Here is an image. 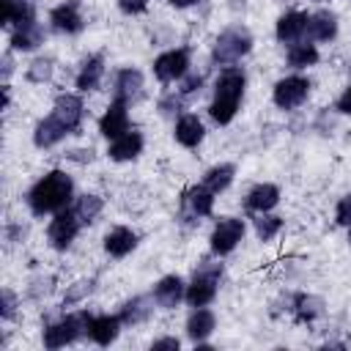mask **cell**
Here are the masks:
<instances>
[{
    "instance_id": "cell-1",
    "label": "cell",
    "mask_w": 351,
    "mask_h": 351,
    "mask_svg": "<svg viewBox=\"0 0 351 351\" xmlns=\"http://www.w3.org/2000/svg\"><path fill=\"white\" fill-rule=\"evenodd\" d=\"M25 200L36 217L58 214L74 203V181L66 170H49L27 189Z\"/></svg>"
},
{
    "instance_id": "cell-2",
    "label": "cell",
    "mask_w": 351,
    "mask_h": 351,
    "mask_svg": "<svg viewBox=\"0 0 351 351\" xmlns=\"http://www.w3.org/2000/svg\"><path fill=\"white\" fill-rule=\"evenodd\" d=\"M244 88H247V74L239 66H225L214 82V96L208 104V118L217 126H228L244 99Z\"/></svg>"
},
{
    "instance_id": "cell-3",
    "label": "cell",
    "mask_w": 351,
    "mask_h": 351,
    "mask_svg": "<svg viewBox=\"0 0 351 351\" xmlns=\"http://www.w3.org/2000/svg\"><path fill=\"white\" fill-rule=\"evenodd\" d=\"M219 280H222V263L219 261H211V258H203L195 266L192 280L186 285V296H184L186 304L189 307H208L217 299Z\"/></svg>"
},
{
    "instance_id": "cell-4",
    "label": "cell",
    "mask_w": 351,
    "mask_h": 351,
    "mask_svg": "<svg viewBox=\"0 0 351 351\" xmlns=\"http://www.w3.org/2000/svg\"><path fill=\"white\" fill-rule=\"evenodd\" d=\"M252 49V33L244 25H230L225 27L214 44H211V60L217 66H236L241 58H247Z\"/></svg>"
},
{
    "instance_id": "cell-5",
    "label": "cell",
    "mask_w": 351,
    "mask_h": 351,
    "mask_svg": "<svg viewBox=\"0 0 351 351\" xmlns=\"http://www.w3.org/2000/svg\"><path fill=\"white\" fill-rule=\"evenodd\" d=\"M88 321H90V313L77 310V313H66L63 318L47 324L44 326V335H41L44 348L55 351V348H63V346L77 343L80 337H88Z\"/></svg>"
},
{
    "instance_id": "cell-6",
    "label": "cell",
    "mask_w": 351,
    "mask_h": 351,
    "mask_svg": "<svg viewBox=\"0 0 351 351\" xmlns=\"http://www.w3.org/2000/svg\"><path fill=\"white\" fill-rule=\"evenodd\" d=\"M244 230H247L244 219H239V217H219V219L214 222V228H211V236H208L211 255H214V258L230 255V252L241 244Z\"/></svg>"
},
{
    "instance_id": "cell-7",
    "label": "cell",
    "mask_w": 351,
    "mask_h": 351,
    "mask_svg": "<svg viewBox=\"0 0 351 351\" xmlns=\"http://www.w3.org/2000/svg\"><path fill=\"white\" fill-rule=\"evenodd\" d=\"M307 96H310V80L302 77V74L280 77V80L274 82V88H271V101H274V107H277V110H285V112L302 107V104L307 101Z\"/></svg>"
},
{
    "instance_id": "cell-8",
    "label": "cell",
    "mask_w": 351,
    "mask_h": 351,
    "mask_svg": "<svg viewBox=\"0 0 351 351\" xmlns=\"http://www.w3.org/2000/svg\"><path fill=\"white\" fill-rule=\"evenodd\" d=\"M80 228H82V222L77 219V214H74L71 206L63 208V211H58V214H52V219L47 225V241H49V247L58 250V252H66L74 244Z\"/></svg>"
},
{
    "instance_id": "cell-9",
    "label": "cell",
    "mask_w": 351,
    "mask_h": 351,
    "mask_svg": "<svg viewBox=\"0 0 351 351\" xmlns=\"http://www.w3.org/2000/svg\"><path fill=\"white\" fill-rule=\"evenodd\" d=\"M186 71H189V49H186V47L167 49V52H162V55L154 60V77H156L159 82H165V85L181 82Z\"/></svg>"
},
{
    "instance_id": "cell-10",
    "label": "cell",
    "mask_w": 351,
    "mask_h": 351,
    "mask_svg": "<svg viewBox=\"0 0 351 351\" xmlns=\"http://www.w3.org/2000/svg\"><path fill=\"white\" fill-rule=\"evenodd\" d=\"M52 115L69 129V134H80L85 121V104L77 93H58L52 101Z\"/></svg>"
},
{
    "instance_id": "cell-11",
    "label": "cell",
    "mask_w": 351,
    "mask_h": 351,
    "mask_svg": "<svg viewBox=\"0 0 351 351\" xmlns=\"http://www.w3.org/2000/svg\"><path fill=\"white\" fill-rule=\"evenodd\" d=\"M49 25H52V30L66 33V36L82 33L85 16H82V11H80V0H63L60 5H55V8L49 11Z\"/></svg>"
},
{
    "instance_id": "cell-12",
    "label": "cell",
    "mask_w": 351,
    "mask_h": 351,
    "mask_svg": "<svg viewBox=\"0 0 351 351\" xmlns=\"http://www.w3.org/2000/svg\"><path fill=\"white\" fill-rule=\"evenodd\" d=\"M129 129H132L129 126V104L121 101V99H112L110 107L99 118V134L107 137V140H115Z\"/></svg>"
},
{
    "instance_id": "cell-13",
    "label": "cell",
    "mask_w": 351,
    "mask_h": 351,
    "mask_svg": "<svg viewBox=\"0 0 351 351\" xmlns=\"http://www.w3.org/2000/svg\"><path fill=\"white\" fill-rule=\"evenodd\" d=\"M143 88H145L143 71L134 69V66H123V69L115 74V80H112V96L121 99V101H126V104L137 101V99L143 96Z\"/></svg>"
},
{
    "instance_id": "cell-14",
    "label": "cell",
    "mask_w": 351,
    "mask_h": 351,
    "mask_svg": "<svg viewBox=\"0 0 351 351\" xmlns=\"http://www.w3.org/2000/svg\"><path fill=\"white\" fill-rule=\"evenodd\" d=\"M156 307L162 310H176L181 304V299L186 296V282L178 274H165L162 280H156L154 291H151Z\"/></svg>"
},
{
    "instance_id": "cell-15",
    "label": "cell",
    "mask_w": 351,
    "mask_h": 351,
    "mask_svg": "<svg viewBox=\"0 0 351 351\" xmlns=\"http://www.w3.org/2000/svg\"><path fill=\"white\" fill-rule=\"evenodd\" d=\"M307 19L310 14L307 11H285L277 25H274V36L280 44H296L307 36Z\"/></svg>"
},
{
    "instance_id": "cell-16",
    "label": "cell",
    "mask_w": 351,
    "mask_h": 351,
    "mask_svg": "<svg viewBox=\"0 0 351 351\" xmlns=\"http://www.w3.org/2000/svg\"><path fill=\"white\" fill-rule=\"evenodd\" d=\"M121 326H123V321H121L118 313L115 315H110V313L90 315V321H88V340L96 343V346H110V343L118 340Z\"/></svg>"
},
{
    "instance_id": "cell-17",
    "label": "cell",
    "mask_w": 351,
    "mask_h": 351,
    "mask_svg": "<svg viewBox=\"0 0 351 351\" xmlns=\"http://www.w3.org/2000/svg\"><path fill=\"white\" fill-rule=\"evenodd\" d=\"M143 145H145L143 132L129 129V132H123L121 137L110 140V145H107V156H110L112 162H132V159H137V156L143 154Z\"/></svg>"
},
{
    "instance_id": "cell-18",
    "label": "cell",
    "mask_w": 351,
    "mask_h": 351,
    "mask_svg": "<svg viewBox=\"0 0 351 351\" xmlns=\"http://www.w3.org/2000/svg\"><path fill=\"white\" fill-rule=\"evenodd\" d=\"M181 206H184V211H186L192 219L211 217V214H214V192L200 181V184H195V186L184 189Z\"/></svg>"
},
{
    "instance_id": "cell-19",
    "label": "cell",
    "mask_w": 351,
    "mask_h": 351,
    "mask_svg": "<svg viewBox=\"0 0 351 351\" xmlns=\"http://www.w3.org/2000/svg\"><path fill=\"white\" fill-rule=\"evenodd\" d=\"M101 80H104V55L93 52V55H88L80 63L77 77H74V85H77L80 93H88V90H99Z\"/></svg>"
},
{
    "instance_id": "cell-20",
    "label": "cell",
    "mask_w": 351,
    "mask_h": 351,
    "mask_svg": "<svg viewBox=\"0 0 351 351\" xmlns=\"http://www.w3.org/2000/svg\"><path fill=\"white\" fill-rule=\"evenodd\" d=\"M173 137L184 148H197L203 143V137H206V126L195 112H181L176 126H173Z\"/></svg>"
},
{
    "instance_id": "cell-21",
    "label": "cell",
    "mask_w": 351,
    "mask_h": 351,
    "mask_svg": "<svg viewBox=\"0 0 351 351\" xmlns=\"http://www.w3.org/2000/svg\"><path fill=\"white\" fill-rule=\"evenodd\" d=\"M8 44H11V52H33L44 44V27L38 25V19L25 22L8 30Z\"/></svg>"
},
{
    "instance_id": "cell-22",
    "label": "cell",
    "mask_w": 351,
    "mask_h": 351,
    "mask_svg": "<svg viewBox=\"0 0 351 351\" xmlns=\"http://www.w3.org/2000/svg\"><path fill=\"white\" fill-rule=\"evenodd\" d=\"M69 137V129L49 112L47 118H41L36 126H33V145L38 151H47V148H55L60 140Z\"/></svg>"
},
{
    "instance_id": "cell-23",
    "label": "cell",
    "mask_w": 351,
    "mask_h": 351,
    "mask_svg": "<svg viewBox=\"0 0 351 351\" xmlns=\"http://www.w3.org/2000/svg\"><path fill=\"white\" fill-rule=\"evenodd\" d=\"M277 203H280V186H277V184H269V181L255 184V186L247 192V197H244V208L252 211V214L271 211Z\"/></svg>"
},
{
    "instance_id": "cell-24",
    "label": "cell",
    "mask_w": 351,
    "mask_h": 351,
    "mask_svg": "<svg viewBox=\"0 0 351 351\" xmlns=\"http://www.w3.org/2000/svg\"><path fill=\"white\" fill-rule=\"evenodd\" d=\"M137 247V233L126 225H115L104 233V252L110 258H126Z\"/></svg>"
},
{
    "instance_id": "cell-25",
    "label": "cell",
    "mask_w": 351,
    "mask_h": 351,
    "mask_svg": "<svg viewBox=\"0 0 351 351\" xmlns=\"http://www.w3.org/2000/svg\"><path fill=\"white\" fill-rule=\"evenodd\" d=\"M337 16L329 8H318L307 19V38L310 41H332L337 36Z\"/></svg>"
},
{
    "instance_id": "cell-26",
    "label": "cell",
    "mask_w": 351,
    "mask_h": 351,
    "mask_svg": "<svg viewBox=\"0 0 351 351\" xmlns=\"http://www.w3.org/2000/svg\"><path fill=\"white\" fill-rule=\"evenodd\" d=\"M214 329H217V315L208 307H192V313L186 318V337L192 343H203L211 337Z\"/></svg>"
},
{
    "instance_id": "cell-27",
    "label": "cell",
    "mask_w": 351,
    "mask_h": 351,
    "mask_svg": "<svg viewBox=\"0 0 351 351\" xmlns=\"http://www.w3.org/2000/svg\"><path fill=\"white\" fill-rule=\"evenodd\" d=\"M154 304H156L154 296H151V299H148V296H132V299H126V302L121 304L118 315H121L123 326H140V324H145V321L151 318Z\"/></svg>"
},
{
    "instance_id": "cell-28",
    "label": "cell",
    "mask_w": 351,
    "mask_h": 351,
    "mask_svg": "<svg viewBox=\"0 0 351 351\" xmlns=\"http://www.w3.org/2000/svg\"><path fill=\"white\" fill-rule=\"evenodd\" d=\"M33 19H36V5H33V0H5L0 27L14 30V27H19V25H25V22H33Z\"/></svg>"
},
{
    "instance_id": "cell-29",
    "label": "cell",
    "mask_w": 351,
    "mask_h": 351,
    "mask_svg": "<svg viewBox=\"0 0 351 351\" xmlns=\"http://www.w3.org/2000/svg\"><path fill=\"white\" fill-rule=\"evenodd\" d=\"M285 60H288L291 69L302 71V69H307V66H315V63L321 60V52H318V47H315L310 38H302V41H296V44H288Z\"/></svg>"
},
{
    "instance_id": "cell-30",
    "label": "cell",
    "mask_w": 351,
    "mask_h": 351,
    "mask_svg": "<svg viewBox=\"0 0 351 351\" xmlns=\"http://www.w3.org/2000/svg\"><path fill=\"white\" fill-rule=\"evenodd\" d=\"M288 310L293 313V321L296 324H313L324 313V302L318 296H313V293H296L291 299V307Z\"/></svg>"
},
{
    "instance_id": "cell-31",
    "label": "cell",
    "mask_w": 351,
    "mask_h": 351,
    "mask_svg": "<svg viewBox=\"0 0 351 351\" xmlns=\"http://www.w3.org/2000/svg\"><path fill=\"white\" fill-rule=\"evenodd\" d=\"M71 208H74V214H77V219L82 225H93L101 217V211H104V200L99 195H93V192H85V195L74 197Z\"/></svg>"
},
{
    "instance_id": "cell-32",
    "label": "cell",
    "mask_w": 351,
    "mask_h": 351,
    "mask_svg": "<svg viewBox=\"0 0 351 351\" xmlns=\"http://www.w3.org/2000/svg\"><path fill=\"white\" fill-rule=\"evenodd\" d=\"M233 178H236V165H230V162H219V165H214V167H208V170L203 173V184H206L214 195L225 192V189L233 184Z\"/></svg>"
},
{
    "instance_id": "cell-33",
    "label": "cell",
    "mask_w": 351,
    "mask_h": 351,
    "mask_svg": "<svg viewBox=\"0 0 351 351\" xmlns=\"http://www.w3.org/2000/svg\"><path fill=\"white\" fill-rule=\"evenodd\" d=\"M52 74H55V60H52V58H44V55H41V58H33V60L27 63V69H25L27 82H36V85L49 82Z\"/></svg>"
},
{
    "instance_id": "cell-34",
    "label": "cell",
    "mask_w": 351,
    "mask_h": 351,
    "mask_svg": "<svg viewBox=\"0 0 351 351\" xmlns=\"http://www.w3.org/2000/svg\"><path fill=\"white\" fill-rule=\"evenodd\" d=\"M280 230H282V217H277L271 211H263V214L255 217V236L261 241H271Z\"/></svg>"
},
{
    "instance_id": "cell-35",
    "label": "cell",
    "mask_w": 351,
    "mask_h": 351,
    "mask_svg": "<svg viewBox=\"0 0 351 351\" xmlns=\"http://www.w3.org/2000/svg\"><path fill=\"white\" fill-rule=\"evenodd\" d=\"M93 277H80V280H74L71 285H66V293H63V307H71V304H80L90 291H93Z\"/></svg>"
},
{
    "instance_id": "cell-36",
    "label": "cell",
    "mask_w": 351,
    "mask_h": 351,
    "mask_svg": "<svg viewBox=\"0 0 351 351\" xmlns=\"http://www.w3.org/2000/svg\"><path fill=\"white\" fill-rule=\"evenodd\" d=\"M0 318L3 321H14L16 318V307H19V302H16V293L11 291V288H3V293H0Z\"/></svg>"
},
{
    "instance_id": "cell-37",
    "label": "cell",
    "mask_w": 351,
    "mask_h": 351,
    "mask_svg": "<svg viewBox=\"0 0 351 351\" xmlns=\"http://www.w3.org/2000/svg\"><path fill=\"white\" fill-rule=\"evenodd\" d=\"M200 88H203V74H197V71H186L184 80L178 82V93H181V96H192V93H197Z\"/></svg>"
},
{
    "instance_id": "cell-38",
    "label": "cell",
    "mask_w": 351,
    "mask_h": 351,
    "mask_svg": "<svg viewBox=\"0 0 351 351\" xmlns=\"http://www.w3.org/2000/svg\"><path fill=\"white\" fill-rule=\"evenodd\" d=\"M181 107H184V96L181 93H165L159 99V112L162 115H178Z\"/></svg>"
},
{
    "instance_id": "cell-39",
    "label": "cell",
    "mask_w": 351,
    "mask_h": 351,
    "mask_svg": "<svg viewBox=\"0 0 351 351\" xmlns=\"http://www.w3.org/2000/svg\"><path fill=\"white\" fill-rule=\"evenodd\" d=\"M335 222L343 225V228H351V192L337 200V206H335Z\"/></svg>"
},
{
    "instance_id": "cell-40",
    "label": "cell",
    "mask_w": 351,
    "mask_h": 351,
    "mask_svg": "<svg viewBox=\"0 0 351 351\" xmlns=\"http://www.w3.org/2000/svg\"><path fill=\"white\" fill-rule=\"evenodd\" d=\"M118 11L126 16H140L148 11V0H118Z\"/></svg>"
},
{
    "instance_id": "cell-41",
    "label": "cell",
    "mask_w": 351,
    "mask_h": 351,
    "mask_svg": "<svg viewBox=\"0 0 351 351\" xmlns=\"http://www.w3.org/2000/svg\"><path fill=\"white\" fill-rule=\"evenodd\" d=\"M178 348H181V340H178V337H170V335L156 337V340L151 343V351H178Z\"/></svg>"
},
{
    "instance_id": "cell-42",
    "label": "cell",
    "mask_w": 351,
    "mask_h": 351,
    "mask_svg": "<svg viewBox=\"0 0 351 351\" xmlns=\"http://www.w3.org/2000/svg\"><path fill=\"white\" fill-rule=\"evenodd\" d=\"M335 110L340 112V115H351V82H348V88L337 96V101H335Z\"/></svg>"
},
{
    "instance_id": "cell-43",
    "label": "cell",
    "mask_w": 351,
    "mask_h": 351,
    "mask_svg": "<svg viewBox=\"0 0 351 351\" xmlns=\"http://www.w3.org/2000/svg\"><path fill=\"white\" fill-rule=\"evenodd\" d=\"M69 159H77V162H90V159H93V151H90V148H77V151H69Z\"/></svg>"
},
{
    "instance_id": "cell-44",
    "label": "cell",
    "mask_w": 351,
    "mask_h": 351,
    "mask_svg": "<svg viewBox=\"0 0 351 351\" xmlns=\"http://www.w3.org/2000/svg\"><path fill=\"white\" fill-rule=\"evenodd\" d=\"M14 71V60H11V52L3 55V80H8V74Z\"/></svg>"
},
{
    "instance_id": "cell-45",
    "label": "cell",
    "mask_w": 351,
    "mask_h": 351,
    "mask_svg": "<svg viewBox=\"0 0 351 351\" xmlns=\"http://www.w3.org/2000/svg\"><path fill=\"white\" fill-rule=\"evenodd\" d=\"M200 0H167V5H173V8H192V5H197Z\"/></svg>"
},
{
    "instance_id": "cell-46",
    "label": "cell",
    "mask_w": 351,
    "mask_h": 351,
    "mask_svg": "<svg viewBox=\"0 0 351 351\" xmlns=\"http://www.w3.org/2000/svg\"><path fill=\"white\" fill-rule=\"evenodd\" d=\"M348 241H351V228H348Z\"/></svg>"
}]
</instances>
